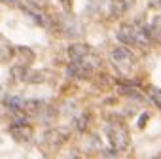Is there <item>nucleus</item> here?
Instances as JSON below:
<instances>
[{
  "instance_id": "nucleus-1",
  "label": "nucleus",
  "mask_w": 161,
  "mask_h": 159,
  "mask_svg": "<svg viewBox=\"0 0 161 159\" xmlns=\"http://www.w3.org/2000/svg\"><path fill=\"white\" fill-rule=\"evenodd\" d=\"M106 133H108V140H110L112 148L116 152L127 150V146H129V133H127V129H125V125L121 121L110 123L108 129H106Z\"/></svg>"
},
{
  "instance_id": "nucleus-2",
  "label": "nucleus",
  "mask_w": 161,
  "mask_h": 159,
  "mask_svg": "<svg viewBox=\"0 0 161 159\" xmlns=\"http://www.w3.org/2000/svg\"><path fill=\"white\" fill-rule=\"evenodd\" d=\"M110 59L114 63V66L118 68L121 74H127L131 68L135 66V57L131 55V51L125 48V45H118L110 51Z\"/></svg>"
},
{
  "instance_id": "nucleus-3",
  "label": "nucleus",
  "mask_w": 161,
  "mask_h": 159,
  "mask_svg": "<svg viewBox=\"0 0 161 159\" xmlns=\"http://www.w3.org/2000/svg\"><path fill=\"white\" fill-rule=\"evenodd\" d=\"M23 12H25L29 17H32L34 23H38V25H42V27H45V29L51 27V19H50V15L45 13L42 8H38L36 4H31V2L25 4V6H23Z\"/></svg>"
},
{
  "instance_id": "nucleus-4",
  "label": "nucleus",
  "mask_w": 161,
  "mask_h": 159,
  "mask_svg": "<svg viewBox=\"0 0 161 159\" xmlns=\"http://www.w3.org/2000/svg\"><path fill=\"white\" fill-rule=\"evenodd\" d=\"M10 134L17 142H29L32 138V127L27 125L23 119H17L12 127H10Z\"/></svg>"
},
{
  "instance_id": "nucleus-5",
  "label": "nucleus",
  "mask_w": 161,
  "mask_h": 159,
  "mask_svg": "<svg viewBox=\"0 0 161 159\" xmlns=\"http://www.w3.org/2000/svg\"><path fill=\"white\" fill-rule=\"evenodd\" d=\"M66 138H68V131H66V129H61V127L50 129L48 133L44 134V142L48 144L50 148H59Z\"/></svg>"
},
{
  "instance_id": "nucleus-6",
  "label": "nucleus",
  "mask_w": 161,
  "mask_h": 159,
  "mask_svg": "<svg viewBox=\"0 0 161 159\" xmlns=\"http://www.w3.org/2000/svg\"><path fill=\"white\" fill-rule=\"evenodd\" d=\"M118 40L123 45H136V36H135V23H123L116 32Z\"/></svg>"
},
{
  "instance_id": "nucleus-7",
  "label": "nucleus",
  "mask_w": 161,
  "mask_h": 159,
  "mask_svg": "<svg viewBox=\"0 0 161 159\" xmlns=\"http://www.w3.org/2000/svg\"><path fill=\"white\" fill-rule=\"evenodd\" d=\"M133 6V0H110V13L112 17H121Z\"/></svg>"
},
{
  "instance_id": "nucleus-8",
  "label": "nucleus",
  "mask_w": 161,
  "mask_h": 159,
  "mask_svg": "<svg viewBox=\"0 0 161 159\" xmlns=\"http://www.w3.org/2000/svg\"><path fill=\"white\" fill-rule=\"evenodd\" d=\"M89 55V48L87 45H82V44H74L68 48V57H70L72 63H80L83 57Z\"/></svg>"
},
{
  "instance_id": "nucleus-9",
  "label": "nucleus",
  "mask_w": 161,
  "mask_h": 159,
  "mask_svg": "<svg viewBox=\"0 0 161 159\" xmlns=\"http://www.w3.org/2000/svg\"><path fill=\"white\" fill-rule=\"evenodd\" d=\"M61 23H63V30L68 36H78L80 34V25L76 23L74 17H64V19H61Z\"/></svg>"
},
{
  "instance_id": "nucleus-10",
  "label": "nucleus",
  "mask_w": 161,
  "mask_h": 159,
  "mask_svg": "<svg viewBox=\"0 0 161 159\" xmlns=\"http://www.w3.org/2000/svg\"><path fill=\"white\" fill-rule=\"evenodd\" d=\"M12 55H13V48H12V44L8 42V38H6V36L0 34V63L8 61Z\"/></svg>"
},
{
  "instance_id": "nucleus-11",
  "label": "nucleus",
  "mask_w": 161,
  "mask_h": 159,
  "mask_svg": "<svg viewBox=\"0 0 161 159\" xmlns=\"http://www.w3.org/2000/svg\"><path fill=\"white\" fill-rule=\"evenodd\" d=\"M6 104H8L12 110H21V112H23L25 101H23V99H19V97H8V99H6Z\"/></svg>"
},
{
  "instance_id": "nucleus-12",
  "label": "nucleus",
  "mask_w": 161,
  "mask_h": 159,
  "mask_svg": "<svg viewBox=\"0 0 161 159\" xmlns=\"http://www.w3.org/2000/svg\"><path fill=\"white\" fill-rule=\"evenodd\" d=\"M150 30L154 36H161V17H155L152 21V25H150Z\"/></svg>"
},
{
  "instance_id": "nucleus-13",
  "label": "nucleus",
  "mask_w": 161,
  "mask_h": 159,
  "mask_svg": "<svg viewBox=\"0 0 161 159\" xmlns=\"http://www.w3.org/2000/svg\"><path fill=\"white\" fill-rule=\"evenodd\" d=\"M152 101L157 108H161V89H152Z\"/></svg>"
},
{
  "instance_id": "nucleus-14",
  "label": "nucleus",
  "mask_w": 161,
  "mask_h": 159,
  "mask_svg": "<svg viewBox=\"0 0 161 159\" xmlns=\"http://www.w3.org/2000/svg\"><path fill=\"white\" fill-rule=\"evenodd\" d=\"M2 4H6V6H17L19 4V0H0Z\"/></svg>"
},
{
  "instance_id": "nucleus-15",
  "label": "nucleus",
  "mask_w": 161,
  "mask_h": 159,
  "mask_svg": "<svg viewBox=\"0 0 161 159\" xmlns=\"http://www.w3.org/2000/svg\"><path fill=\"white\" fill-rule=\"evenodd\" d=\"M146 121H148V114H142V116H140V121H139V127H144Z\"/></svg>"
},
{
  "instance_id": "nucleus-16",
  "label": "nucleus",
  "mask_w": 161,
  "mask_h": 159,
  "mask_svg": "<svg viewBox=\"0 0 161 159\" xmlns=\"http://www.w3.org/2000/svg\"><path fill=\"white\" fill-rule=\"evenodd\" d=\"M61 2H63L64 6H68V4H70V0H61Z\"/></svg>"
},
{
  "instance_id": "nucleus-17",
  "label": "nucleus",
  "mask_w": 161,
  "mask_h": 159,
  "mask_svg": "<svg viewBox=\"0 0 161 159\" xmlns=\"http://www.w3.org/2000/svg\"><path fill=\"white\" fill-rule=\"evenodd\" d=\"M68 159H83V157H80V155H74V157H68Z\"/></svg>"
}]
</instances>
